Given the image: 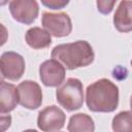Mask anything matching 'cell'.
I'll return each instance as SVG.
<instances>
[{"instance_id":"obj_1","label":"cell","mask_w":132,"mask_h":132,"mask_svg":"<svg viewBox=\"0 0 132 132\" xmlns=\"http://www.w3.org/2000/svg\"><path fill=\"white\" fill-rule=\"evenodd\" d=\"M86 103L93 112H112L119 105V88L107 78L98 79L87 87Z\"/></svg>"},{"instance_id":"obj_2","label":"cell","mask_w":132,"mask_h":132,"mask_svg":"<svg viewBox=\"0 0 132 132\" xmlns=\"http://www.w3.org/2000/svg\"><path fill=\"white\" fill-rule=\"evenodd\" d=\"M51 56L68 70L89 66L95 58L93 47L86 40L58 44L53 48Z\"/></svg>"},{"instance_id":"obj_3","label":"cell","mask_w":132,"mask_h":132,"mask_svg":"<svg viewBox=\"0 0 132 132\" xmlns=\"http://www.w3.org/2000/svg\"><path fill=\"white\" fill-rule=\"evenodd\" d=\"M58 103L67 111L79 109L84 104V87L78 78L66 79L56 91Z\"/></svg>"},{"instance_id":"obj_4","label":"cell","mask_w":132,"mask_h":132,"mask_svg":"<svg viewBox=\"0 0 132 132\" xmlns=\"http://www.w3.org/2000/svg\"><path fill=\"white\" fill-rule=\"evenodd\" d=\"M43 28L55 37L68 36L72 31L70 16L66 12H43L41 16Z\"/></svg>"},{"instance_id":"obj_5","label":"cell","mask_w":132,"mask_h":132,"mask_svg":"<svg viewBox=\"0 0 132 132\" xmlns=\"http://www.w3.org/2000/svg\"><path fill=\"white\" fill-rule=\"evenodd\" d=\"M25 59L15 52H4L0 58L2 79L19 80L25 72Z\"/></svg>"},{"instance_id":"obj_6","label":"cell","mask_w":132,"mask_h":132,"mask_svg":"<svg viewBox=\"0 0 132 132\" xmlns=\"http://www.w3.org/2000/svg\"><path fill=\"white\" fill-rule=\"evenodd\" d=\"M65 112L56 105L44 107L38 112L37 126L43 132H58L65 124Z\"/></svg>"},{"instance_id":"obj_7","label":"cell","mask_w":132,"mask_h":132,"mask_svg":"<svg viewBox=\"0 0 132 132\" xmlns=\"http://www.w3.org/2000/svg\"><path fill=\"white\" fill-rule=\"evenodd\" d=\"M9 11L16 22L31 25L38 16L39 5L35 0H12L9 2Z\"/></svg>"},{"instance_id":"obj_8","label":"cell","mask_w":132,"mask_h":132,"mask_svg":"<svg viewBox=\"0 0 132 132\" xmlns=\"http://www.w3.org/2000/svg\"><path fill=\"white\" fill-rule=\"evenodd\" d=\"M19 103L27 109H37L42 103V90L33 80H24L18 86Z\"/></svg>"},{"instance_id":"obj_9","label":"cell","mask_w":132,"mask_h":132,"mask_svg":"<svg viewBox=\"0 0 132 132\" xmlns=\"http://www.w3.org/2000/svg\"><path fill=\"white\" fill-rule=\"evenodd\" d=\"M65 67L55 59L44 61L39 66V77L45 87H59L64 82Z\"/></svg>"},{"instance_id":"obj_10","label":"cell","mask_w":132,"mask_h":132,"mask_svg":"<svg viewBox=\"0 0 132 132\" xmlns=\"http://www.w3.org/2000/svg\"><path fill=\"white\" fill-rule=\"evenodd\" d=\"M113 26L122 33L132 31V1L123 0L120 2L113 15Z\"/></svg>"},{"instance_id":"obj_11","label":"cell","mask_w":132,"mask_h":132,"mask_svg":"<svg viewBox=\"0 0 132 132\" xmlns=\"http://www.w3.org/2000/svg\"><path fill=\"white\" fill-rule=\"evenodd\" d=\"M18 103V87L2 79L0 82V113L4 114L12 111L16 107Z\"/></svg>"},{"instance_id":"obj_12","label":"cell","mask_w":132,"mask_h":132,"mask_svg":"<svg viewBox=\"0 0 132 132\" xmlns=\"http://www.w3.org/2000/svg\"><path fill=\"white\" fill-rule=\"evenodd\" d=\"M25 39L27 44L33 50H42L52 43V35L40 27H33L27 30Z\"/></svg>"},{"instance_id":"obj_13","label":"cell","mask_w":132,"mask_h":132,"mask_svg":"<svg viewBox=\"0 0 132 132\" xmlns=\"http://www.w3.org/2000/svg\"><path fill=\"white\" fill-rule=\"evenodd\" d=\"M68 132H95V123L87 113H75L70 117L67 125Z\"/></svg>"},{"instance_id":"obj_14","label":"cell","mask_w":132,"mask_h":132,"mask_svg":"<svg viewBox=\"0 0 132 132\" xmlns=\"http://www.w3.org/2000/svg\"><path fill=\"white\" fill-rule=\"evenodd\" d=\"M113 132H132V111L124 110L117 113L111 122Z\"/></svg>"},{"instance_id":"obj_15","label":"cell","mask_w":132,"mask_h":132,"mask_svg":"<svg viewBox=\"0 0 132 132\" xmlns=\"http://www.w3.org/2000/svg\"><path fill=\"white\" fill-rule=\"evenodd\" d=\"M116 0L112 1H105V0H98L96 2L97 4V9L99 12L102 14H109L111 10L113 9V6L116 5Z\"/></svg>"},{"instance_id":"obj_16","label":"cell","mask_w":132,"mask_h":132,"mask_svg":"<svg viewBox=\"0 0 132 132\" xmlns=\"http://www.w3.org/2000/svg\"><path fill=\"white\" fill-rule=\"evenodd\" d=\"M69 3L68 0H42L41 4L46 6L47 8L57 10V9H62L64 8L67 4Z\"/></svg>"},{"instance_id":"obj_17","label":"cell","mask_w":132,"mask_h":132,"mask_svg":"<svg viewBox=\"0 0 132 132\" xmlns=\"http://www.w3.org/2000/svg\"><path fill=\"white\" fill-rule=\"evenodd\" d=\"M23 132H38V131H36V130H34V129H27V130H25V131H23Z\"/></svg>"},{"instance_id":"obj_18","label":"cell","mask_w":132,"mask_h":132,"mask_svg":"<svg viewBox=\"0 0 132 132\" xmlns=\"http://www.w3.org/2000/svg\"><path fill=\"white\" fill-rule=\"evenodd\" d=\"M130 108H131V111H132V95H131V98H130Z\"/></svg>"},{"instance_id":"obj_19","label":"cell","mask_w":132,"mask_h":132,"mask_svg":"<svg viewBox=\"0 0 132 132\" xmlns=\"http://www.w3.org/2000/svg\"><path fill=\"white\" fill-rule=\"evenodd\" d=\"M130 63H131V66H132V60H131V62H130Z\"/></svg>"}]
</instances>
